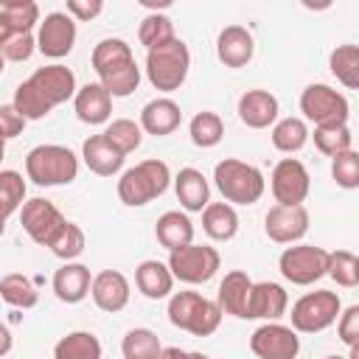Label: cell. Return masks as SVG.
<instances>
[{
	"label": "cell",
	"instance_id": "obj_38",
	"mask_svg": "<svg viewBox=\"0 0 359 359\" xmlns=\"http://www.w3.org/2000/svg\"><path fill=\"white\" fill-rule=\"evenodd\" d=\"M137 39H140V45H143L146 50H154V48H160V45L177 39L171 17H165V14H160V11L146 14L143 22H140V28H137Z\"/></svg>",
	"mask_w": 359,
	"mask_h": 359
},
{
	"label": "cell",
	"instance_id": "obj_37",
	"mask_svg": "<svg viewBox=\"0 0 359 359\" xmlns=\"http://www.w3.org/2000/svg\"><path fill=\"white\" fill-rule=\"evenodd\" d=\"M311 140H314V146H317V151L320 154H325V157H337V154H342V151H348V149H353L351 143H353V135H351V129H348V123H328V126H314V132H311Z\"/></svg>",
	"mask_w": 359,
	"mask_h": 359
},
{
	"label": "cell",
	"instance_id": "obj_39",
	"mask_svg": "<svg viewBox=\"0 0 359 359\" xmlns=\"http://www.w3.org/2000/svg\"><path fill=\"white\" fill-rule=\"evenodd\" d=\"M14 107H17V112L25 118V121H39V118H45V115H50V104L45 101V95L25 79V81H20L17 84V90H14V101H11Z\"/></svg>",
	"mask_w": 359,
	"mask_h": 359
},
{
	"label": "cell",
	"instance_id": "obj_8",
	"mask_svg": "<svg viewBox=\"0 0 359 359\" xmlns=\"http://www.w3.org/2000/svg\"><path fill=\"white\" fill-rule=\"evenodd\" d=\"M300 112H303V121H309L314 126L348 123L351 104L339 90H334L331 84L317 81V84H309L300 93Z\"/></svg>",
	"mask_w": 359,
	"mask_h": 359
},
{
	"label": "cell",
	"instance_id": "obj_33",
	"mask_svg": "<svg viewBox=\"0 0 359 359\" xmlns=\"http://www.w3.org/2000/svg\"><path fill=\"white\" fill-rule=\"evenodd\" d=\"M328 67L342 87L359 90V45H353V42L337 45L328 56Z\"/></svg>",
	"mask_w": 359,
	"mask_h": 359
},
{
	"label": "cell",
	"instance_id": "obj_7",
	"mask_svg": "<svg viewBox=\"0 0 359 359\" xmlns=\"http://www.w3.org/2000/svg\"><path fill=\"white\" fill-rule=\"evenodd\" d=\"M328 264H331V252L317 244H289L278 258L280 275L294 286H311L314 280L325 278Z\"/></svg>",
	"mask_w": 359,
	"mask_h": 359
},
{
	"label": "cell",
	"instance_id": "obj_4",
	"mask_svg": "<svg viewBox=\"0 0 359 359\" xmlns=\"http://www.w3.org/2000/svg\"><path fill=\"white\" fill-rule=\"evenodd\" d=\"M213 182H216L222 199L230 202L233 208L236 205H255L266 191L264 174L255 165H250L244 160H236V157H224V160L216 163Z\"/></svg>",
	"mask_w": 359,
	"mask_h": 359
},
{
	"label": "cell",
	"instance_id": "obj_41",
	"mask_svg": "<svg viewBox=\"0 0 359 359\" xmlns=\"http://www.w3.org/2000/svg\"><path fill=\"white\" fill-rule=\"evenodd\" d=\"M0 196H3V219H11L17 210H22L25 199V180L14 168L0 171Z\"/></svg>",
	"mask_w": 359,
	"mask_h": 359
},
{
	"label": "cell",
	"instance_id": "obj_48",
	"mask_svg": "<svg viewBox=\"0 0 359 359\" xmlns=\"http://www.w3.org/2000/svg\"><path fill=\"white\" fill-rule=\"evenodd\" d=\"M25 123H28V121L17 112L14 104H3V107H0V132H3V140L17 137V135L25 129Z\"/></svg>",
	"mask_w": 359,
	"mask_h": 359
},
{
	"label": "cell",
	"instance_id": "obj_52",
	"mask_svg": "<svg viewBox=\"0 0 359 359\" xmlns=\"http://www.w3.org/2000/svg\"><path fill=\"white\" fill-rule=\"evenodd\" d=\"M188 359H210V356H208V353H199V351H191Z\"/></svg>",
	"mask_w": 359,
	"mask_h": 359
},
{
	"label": "cell",
	"instance_id": "obj_6",
	"mask_svg": "<svg viewBox=\"0 0 359 359\" xmlns=\"http://www.w3.org/2000/svg\"><path fill=\"white\" fill-rule=\"evenodd\" d=\"M342 314V303L337 292L328 289H317V292H306L303 297H297L292 303V328L297 334H320L328 325H334Z\"/></svg>",
	"mask_w": 359,
	"mask_h": 359
},
{
	"label": "cell",
	"instance_id": "obj_49",
	"mask_svg": "<svg viewBox=\"0 0 359 359\" xmlns=\"http://www.w3.org/2000/svg\"><path fill=\"white\" fill-rule=\"evenodd\" d=\"M101 11H104V3H101V0H67V14H70L76 22L95 20Z\"/></svg>",
	"mask_w": 359,
	"mask_h": 359
},
{
	"label": "cell",
	"instance_id": "obj_46",
	"mask_svg": "<svg viewBox=\"0 0 359 359\" xmlns=\"http://www.w3.org/2000/svg\"><path fill=\"white\" fill-rule=\"evenodd\" d=\"M0 50H3V59H8V62H28L34 56V50H39V48H36L34 34H17L8 39H0Z\"/></svg>",
	"mask_w": 359,
	"mask_h": 359
},
{
	"label": "cell",
	"instance_id": "obj_5",
	"mask_svg": "<svg viewBox=\"0 0 359 359\" xmlns=\"http://www.w3.org/2000/svg\"><path fill=\"white\" fill-rule=\"evenodd\" d=\"M146 79L151 81L154 90L160 93H174L185 84L188 70H191V50L188 45L177 36L154 50H146Z\"/></svg>",
	"mask_w": 359,
	"mask_h": 359
},
{
	"label": "cell",
	"instance_id": "obj_44",
	"mask_svg": "<svg viewBox=\"0 0 359 359\" xmlns=\"http://www.w3.org/2000/svg\"><path fill=\"white\" fill-rule=\"evenodd\" d=\"M331 180L345 191L359 188V151L356 149H348L331 160Z\"/></svg>",
	"mask_w": 359,
	"mask_h": 359
},
{
	"label": "cell",
	"instance_id": "obj_29",
	"mask_svg": "<svg viewBox=\"0 0 359 359\" xmlns=\"http://www.w3.org/2000/svg\"><path fill=\"white\" fill-rule=\"evenodd\" d=\"M90 62H93V70L98 73V79H104V76H109V73H115V70L132 65V62H135V53H132V48H129L126 39L107 36V39H101V42L93 48Z\"/></svg>",
	"mask_w": 359,
	"mask_h": 359
},
{
	"label": "cell",
	"instance_id": "obj_24",
	"mask_svg": "<svg viewBox=\"0 0 359 359\" xmlns=\"http://www.w3.org/2000/svg\"><path fill=\"white\" fill-rule=\"evenodd\" d=\"M252 278L244 269H233L224 275V280L219 283L216 292V303L222 306L224 314L247 320V306H250V294H252Z\"/></svg>",
	"mask_w": 359,
	"mask_h": 359
},
{
	"label": "cell",
	"instance_id": "obj_18",
	"mask_svg": "<svg viewBox=\"0 0 359 359\" xmlns=\"http://www.w3.org/2000/svg\"><path fill=\"white\" fill-rule=\"evenodd\" d=\"M252 53H255V39L252 34L244 28V25H227L222 28L219 39H216V56L224 67H244L252 62Z\"/></svg>",
	"mask_w": 359,
	"mask_h": 359
},
{
	"label": "cell",
	"instance_id": "obj_22",
	"mask_svg": "<svg viewBox=\"0 0 359 359\" xmlns=\"http://www.w3.org/2000/svg\"><path fill=\"white\" fill-rule=\"evenodd\" d=\"M73 109L81 123H90V126L107 123L112 115V95L101 81L84 84V87H79V93L73 98Z\"/></svg>",
	"mask_w": 359,
	"mask_h": 359
},
{
	"label": "cell",
	"instance_id": "obj_21",
	"mask_svg": "<svg viewBox=\"0 0 359 359\" xmlns=\"http://www.w3.org/2000/svg\"><path fill=\"white\" fill-rule=\"evenodd\" d=\"M93 278L95 275H90V266H84L79 261H67L53 272L50 286L62 303H81L93 289Z\"/></svg>",
	"mask_w": 359,
	"mask_h": 359
},
{
	"label": "cell",
	"instance_id": "obj_42",
	"mask_svg": "<svg viewBox=\"0 0 359 359\" xmlns=\"http://www.w3.org/2000/svg\"><path fill=\"white\" fill-rule=\"evenodd\" d=\"M84 247H87V236H84V230H81L76 222H67L48 250H50L56 258H62V261L67 264V261H76V258L84 252Z\"/></svg>",
	"mask_w": 359,
	"mask_h": 359
},
{
	"label": "cell",
	"instance_id": "obj_23",
	"mask_svg": "<svg viewBox=\"0 0 359 359\" xmlns=\"http://www.w3.org/2000/svg\"><path fill=\"white\" fill-rule=\"evenodd\" d=\"M182 123V109L174 98L168 95H160V98H151L143 109H140V126L146 135H154V137H165L171 132H177Z\"/></svg>",
	"mask_w": 359,
	"mask_h": 359
},
{
	"label": "cell",
	"instance_id": "obj_1",
	"mask_svg": "<svg viewBox=\"0 0 359 359\" xmlns=\"http://www.w3.org/2000/svg\"><path fill=\"white\" fill-rule=\"evenodd\" d=\"M171 168L168 163L157 160V157H149V160H140L137 165L126 168L118 180V199L126 205V208H143L149 202H154L157 196H163L171 185Z\"/></svg>",
	"mask_w": 359,
	"mask_h": 359
},
{
	"label": "cell",
	"instance_id": "obj_51",
	"mask_svg": "<svg viewBox=\"0 0 359 359\" xmlns=\"http://www.w3.org/2000/svg\"><path fill=\"white\" fill-rule=\"evenodd\" d=\"M348 359H359V342H356V345H351V353H348Z\"/></svg>",
	"mask_w": 359,
	"mask_h": 359
},
{
	"label": "cell",
	"instance_id": "obj_12",
	"mask_svg": "<svg viewBox=\"0 0 359 359\" xmlns=\"http://www.w3.org/2000/svg\"><path fill=\"white\" fill-rule=\"evenodd\" d=\"M250 351L258 359H297L300 337L292 325L283 323H264L250 337Z\"/></svg>",
	"mask_w": 359,
	"mask_h": 359
},
{
	"label": "cell",
	"instance_id": "obj_2",
	"mask_svg": "<svg viewBox=\"0 0 359 359\" xmlns=\"http://www.w3.org/2000/svg\"><path fill=\"white\" fill-rule=\"evenodd\" d=\"M222 306L216 300H208L199 292H174L168 297V323L180 331H188L194 337H210L222 325Z\"/></svg>",
	"mask_w": 359,
	"mask_h": 359
},
{
	"label": "cell",
	"instance_id": "obj_50",
	"mask_svg": "<svg viewBox=\"0 0 359 359\" xmlns=\"http://www.w3.org/2000/svg\"><path fill=\"white\" fill-rule=\"evenodd\" d=\"M191 356V351H182V348H177V345H168V348H163V353H160V359H188Z\"/></svg>",
	"mask_w": 359,
	"mask_h": 359
},
{
	"label": "cell",
	"instance_id": "obj_26",
	"mask_svg": "<svg viewBox=\"0 0 359 359\" xmlns=\"http://www.w3.org/2000/svg\"><path fill=\"white\" fill-rule=\"evenodd\" d=\"M174 194L185 213H202L210 205V185L199 168H180L174 177Z\"/></svg>",
	"mask_w": 359,
	"mask_h": 359
},
{
	"label": "cell",
	"instance_id": "obj_11",
	"mask_svg": "<svg viewBox=\"0 0 359 359\" xmlns=\"http://www.w3.org/2000/svg\"><path fill=\"white\" fill-rule=\"evenodd\" d=\"M269 188H272L275 205H303L311 191L309 168L297 157H283L275 163L269 174Z\"/></svg>",
	"mask_w": 359,
	"mask_h": 359
},
{
	"label": "cell",
	"instance_id": "obj_27",
	"mask_svg": "<svg viewBox=\"0 0 359 359\" xmlns=\"http://www.w3.org/2000/svg\"><path fill=\"white\" fill-rule=\"evenodd\" d=\"M39 6L34 0H6L0 6V39L31 34L34 25L39 28Z\"/></svg>",
	"mask_w": 359,
	"mask_h": 359
},
{
	"label": "cell",
	"instance_id": "obj_32",
	"mask_svg": "<svg viewBox=\"0 0 359 359\" xmlns=\"http://www.w3.org/2000/svg\"><path fill=\"white\" fill-rule=\"evenodd\" d=\"M53 359H101V339L93 331H70L53 345Z\"/></svg>",
	"mask_w": 359,
	"mask_h": 359
},
{
	"label": "cell",
	"instance_id": "obj_20",
	"mask_svg": "<svg viewBox=\"0 0 359 359\" xmlns=\"http://www.w3.org/2000/svg\"><path fill=\"white\" fill-rule=\"evenodd\" d=\"M81 160H84V165H87L93 174H98V177H112V174H118V171L123 168L126 154H123L118 146H112L109 137L101 132V135H90V137L81 143Z\"/></svg>",
	"mask_w": 359,
	"mask_h": 359
},
{
	"label": "cell",
	"instance_id": "obj_15",
	"mask_svg": "<svg viewBox=\"0 0 359 359\" xmlns=\"http://www.w3.org/2000/svg\"><path fill=\"white\" fill-rule=\"evenodd\" d=\"M28 81L45 95V101H48L50 107H59V104L76 98V93H79V87H76V73H73L67 65H62V62L36 67V70L28 76Z\"/></svg>",
	"mask_w": 359,
	"mask_h": 359
},
{
	"label": "cell",
	"instance_id": "obj_53",
	"mask_svg": "<svg viewBox=\"0 0 359 359\" xmlns=\"http://www.w3.org/2000/svg\"><path fill=\"white\" fill-rule=\"evenodd\" d=\"M325 359H348V356H337V353H331V356H325Z\"/></svg>",
	"mask_w": 359,
	"mask_h": 359
},
{
	"label": "cell",
	"instance_id": "obj_35",
	"mask_svg": "<svg viewBox=\"0 0 359 359\" xmlns=\"http://www.w3.org/2000/svg\"><path fill=\"white\" fill-rule=\"evenodd\" d=\"M188 135H191V143H194V146H199V149H213V146H219L222 137H224V121H222L216 112L202 109V112H196V115L191 118Z\"/></svg>",
	"mask_w": 359,
	"mask_h": 359
},
{
	"label": "cell",
	"instance_id": "obj_16",
	"mask_svg": "<svg viewBox=\"0 0 359 359\" xmlns=\"http://www.w3.org/2000/svg\"><path fill=\"white\" fill-rule=\"evenodd\" d=\"M90 297L93 303L101 309V311H121L126 309L129 297H132V286H129V278L118 269H101L95 278H93V289H90Z\"/></svg>",
	"mask_w": 359,
	"mask_h": 359
},
{
	"label": "cell",
	"instance_id": "obj_34",
	"mask_svg": "<svg viewBox=\"0 0 359 359\" xmlns=\"http://www.w3.org/2000/svg\"><path fill=\"white\" fill-rule=\"evenodd\" d=\"M0 297L11 306V309H34L39 300V292L34 286V280L28 275L20 272H8L0 280Z\"/></svg>",
	"mask_w": 359,
	"mask_h": 359
},
{
	"label": "cell",
	"instance_id": "obj_13",
	"mask_svg": "<svg viewBox=\"0 0 359 359\" xmlns=\"http://www.w3.org/2000/svg\"><path fill=\"white\" fill-rule=\"evenodd\" d=\"M76 20L67 11H50L36 28V48L48 59H65L76 45Z\"/></svg>",
	"mask_w": 359,
	"mask_h": 359
},
{
	"label": "cell",
	"instance_id": "obj_3",
	"mask_svg": "<svg viewBox=\"0 0 359 359\" xmlns=\"http://www.w3.org/2000/svg\"><path fill=\"white\" fill-rule=\"evenodd\" d=\"M25 177L39 188L70 185L79 177V157L59 143H39L25 154Z\"/></svg>",
	"mask_w": 359,
	"mask_h": 359
},
{
	"label": "cell",
	"instance_id": "obj_14",
	"mask_svg": "<svg viewBox=\"0 0 359 359\" xmlns=\"http://www.w3.org/2000/svg\"><path fill=\"white\" fill-rule=\"evenodd\" d=\"M264 233L275 244H300L309 233V210L303 205H272L264 216Z\"/></svg>",
	"mask_w": 359,
	"mask_h": 359
},
{
	"label": "cell",
	"instance_id": "obj_19",
	"mask_svg": "<svg viewBox=\"0 0 359 359\" xmlns=\"http://www.w3.org/2000/svg\"><path fill=\"white\" fill-rule=\"evenodd\" d=\"M280 104L269 90H247L238 98V118L250 129H269L278 123Z\"/></svg>",
	"mask_w": 359,
	"mask_h": 359
},
{
	"label": "cell",
	"instance_id": "obj_10",
	"mask_svg": "<svg viewBox=\"0 0 359 359\" xmlns=\"http://www.w3.org/2000/svg\"><path fill=\"white\" fill-rule=\"evenodd\" d=\"M20 224L22 230L28 233L31 241H36L39 247H50L53 238L62 233V227L67 224V219L62 216V210L50 202V199H42V196H34L22 205L20 210Z\"/></svg>",
	"mask_w": 359,
	"mask_h": 359
},
{
	"label": "cell",
	"instance_id": "obj_25",
	"mask_svg": "<svg viewBox=\"0 0 359 359\" xmlns=\"http://www.w3.org/2000/svg\"><path fill=\"white\" fill-rule=\"evenodd\" d=\"M174 272L168 264L157 261V258H146L135 266V286L143 297L149 300H163V297H171V289H174Z\"/></svg>",
	"mask_w": 359,
	"mask_h": 359
},
{
	"label": "cell",
	"instance_id": "obj_47",
	"mask_svg": "<svg viewBox=\"0 0 359 359\" xmlns=\"http://www.w3.org/2000/svg\"><path fill=\"white\" fill-rule=\"evenodd\" d=\"M337 334H339V339H342L348 348L359 342V303L342 309V314H339V320H337Z\"/></svg>",
	"mask_w": 359,
	"mask_h": 359
},
{
	"label": "cell",
	"instance_id": "obj_45",
	"mask_svg": "<svg viewBox=\"0 0 359 359\" xmlns=\"http://www.w3.org/2000/svg\"><path fill=\"white\" fill-rule=\"evenodd\" d=\"M98 81L109 90L112 98H126L140 84V67H137V62H132V65H126V67H121V70H115V73H109V76H104Z\"/></svg>",
	"mask_w": 359,
	"mask_h": 359
},
{
	"label": "cell",
	"instance_id": "obj_40",
	"mask_svg": "<svg viewBox=\"0 0 359 359\" xmlns=\"http://www.w3.org/2000/svg\"><path fill=\"white\" fill-rule=\"evenodd\" d=\"M104 135L123 154H132L143 143V126H140V121H132V118H115V121H109L107 129H104Z\"/></svg>",
	"mask_w": 359,
	"mask_h": 359
},
{
	"label": "cell",
	"instance_id": "obj_31",
	"mask_svg": "<svg viewBox=\"0 0 359 359\" xmlns=\"http://www.w3.org/2000/svg\"><path fill=\"white\" fill-rule=\"evenodd\" d=\"M269 137H272V146H275L278 151L294 154V151H300V149L309 143L311 129H309V123H306L303 118L289 115V118H278V123L272 126Z\"/></svg>",
	"mask_w": 359,
	"mask_h": 359
},
{
	"label": "cell",
	"instance_id": "obj_43",
	"mask_svg": "<svg viewBox=\"0 0 359 359\" xmlns=\"http://www.w3.org/2000/svg\"><path fill=\"white\" fill-rule=\"evenodd\" d=\"M328 278L337 286H359V255L348 252V250H337L331 252V264H328Z\"/></svg>",
	"mask_w": 359,
	"mask_h": 359
},
{
	"label": "cell",
	"instance_id": "obj_28",
	"mask_svg": "<svg viewBox=\"0 0 359 359\" xmlns=\"http://www.w3.org/2000/svg\"><path fill=\"white\" fill-rule=\"evenodd\" d=\"M154 236H157L160 247H165L168 252L182 250V247L194 244V222L182 210H165L154 224Z\"/></svg>",
	"mask_w": 359,
	"mask_h": 359
},
{
	"label": "cell",
	"instance_id": "obj_30",
	"mask_svg": "<svg viewBox=\"0 0 359 359\" xmlns=\"http://www.w3.org/2000/svg\"><path fill=\"white\" fill-rule=\"evenodd\" d=\"M202 230L213 241H230L238 233V213L230 202H210L202 210Z\"/></svg>",
	"mask_w": 359,
	"mask_h": 359
},
{
	"label": "cell",
	"instance_id": "obj_36",
	"mask_svg": "<svg viewBox=\"0 0 359 359\" xmlns=\"http://www.w3.org/2000/svg\"><path fill=\"white\" fill-rule=\"evenodd\" d=\"M123 359H160L163 345L151 328H129L121 339Z\"/></svg>",
	"mask_w": 359,
	"mask_h": 359
},
{
	"label": "cell",
	"instance_id": "obj_17",
	"mask_svg": "<svg viewBox=\"0 0 359 359\" xmlns=\"http://www.w3.org/2000/svg\"><path fill=\"white\" fill-rule=\"evenodd\" d=\"M289 309V294L280 283L272 280H258L252 283V294H250V306H247V320H266V323H278Z\"/></svg>",
	"mask_w": 359,
	"mask_h": 359
},
{
	"label": "cell",
	"instance_id": "obj_9",
	"mask_svg": "<svg viewBox=\"0 0 359 359\" xmlns=\"http://www.w3.org/2000/svg\"><path fill=\"white\" fill-rule=\"evenodd\" d=\"M165 264L171 266V272H174L177 280H182L188 286H199V283H208L219 272L222 255L210 244H188L182 250L168 252V261Z\"/></svg>",
	"mask_w": 359,
	"mask_h": 359
}]
</instances>
